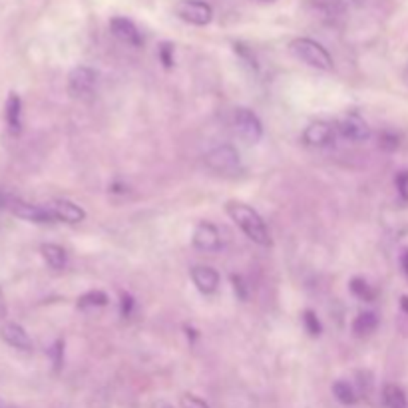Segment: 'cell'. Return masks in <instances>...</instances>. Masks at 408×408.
Masks as SVG:
<instances>
[{
    "label": "cell",
    "instance_id": "cell-1",
    "mask_svg": "<svg viewBox=\"0 0 408 408\" xmlns=\"http://www.w3.org/2000/svg\"><path fill=\"white\" fill-rule=\"evenodd\" d=\"M225 211H227V215L235 221V225H237L251 241L261 245V247H269V245H271V235H269V229H267V225H265L263 217H261L253 208H249V205L243 203V201L232 199V201H227Z\"/></svg>",
    "mask_w": 408,
    "mask_h": 408
},
{
    "label": "cell",
    "instance_id": "cell-2",
    "mask_svg": "<svg viewBox=\"0 0 408 408\" xmlns=\"http://www.w3.org/2000/svg\"><path fill=\"white\" fill-rule=\"evenodd\" d=\"M289 50L297 60L305 62L307 66L325 70V72L332 70V58L329 54V50L323 44H319L317 40H313V38H305V36L295 38V40H291Z\"/></svg>",
    "mask_w": 408,
    "mask_h": 408
},
{
    "label": "cell",
    "instance_id": "cell-3",
    "mask_svg": "<svg viewBox=\"0 0 408 408\" xmlns=\"http://www.w3.org/2000/svg\"><path fill=\"white\" fill-rule=\"evenodd\" d=\"M205 166L220 176H235L241 169V157L233 145H220L213 148L203 157Z\"/></svg>",
    "mask_w": 408,
    "mask_h": 408
},
{
    "label": "cell",
    "instance_id": "cell-4",
    "mask_svg": "<svg viewBox=\"0 0 408 408\" xmlns=\"http://www.w3.org/2000/svg\"><path fill=\"white\" fill-rule=\"evenodd\" d=\"M174 12L179 20L191 26H208L213 20V8L205 0H177Z\"/></svg>",
    "mask_w": 408,
    "mask_h": 408
},
{
    "label": "cell",
    "instance_id": "cell-5",
    "mask_svg": "<svg viewBox=\"0 0 408 408\" xmlns=\"http://www.w3.org/2000/svg\"><path fill=\"white\" fill-rule=\"evenodd\" d=\"M233 124H235L237 136L247 144H257L263 138V124L249 108H237L233 116Z\"/></svg>",
    "mask_w": 408,
    "mask_h": 408
},
{
    "label": "cell",
    "instance_id": "cell-6",
    "mask_svg": "<svg viewBox=\"0 0 408 408\" xmlns=\"http://www.w3.org/2000/svg\"><path fill=\"white\" fill-rule=\"evenodd\" d=\"M98 84V72L90 66H76L68 76V92L74 98H90Z\"/></svg>",
    "mask_w": 408,
    "mask_h": 408
},
{
    "label": "cell",
    "instance_id": "cell-7",
    "mask_svg": "<svg viewBox=\"0 0 408 408\" xmlns=\"http://www.w3.org/2000/svg\"><path fill=\"white\" fill-rule=\"evenodd\" d=\"M8 208L16 217H20L24 221H32V223H52V221H56L52 211L48 210V205L42 208V205L20 201V199H12Z\"/></svg>",
    "mask_w": 408,
    "mask_h": 408
},
{
    "label": "cell",
    "instance_id": "cell-8",
    "mask_svg": "<svg viewBox=\"0 0 408 408\" xmlns=\"http://www.w3.org/2000/svg\"><path fill=\"white\" fill-rule=\"evenodd\" d=\"M193 247L205 253H215L221 247V237L213 223L201 221L193 232Z\"/></svg>",
    "mask_w": 408,
    "mask_h": 408
},
{
    "label": "cell",
    "instance_id": "cell-9",
    "mask_svg": "<svg viewBox=\"0 0 408 408\" xmlns=\"http://www.w3.org/2000/svg\"><path fill=\"white\" fill-rule=\"evenodd\" d=\"M110 30L112 34L121 40L124 44H130L133 48H140L144 44V38L142 34L138 30V26L130 20V18H124V16H116L110 20Z\"/></svg>",
    "mask_w": 408,
    "mask_h": 408
},
{
    "label": "cell",
    "instance_id": "cell-10",
    "mask_svg": "<svg viewBox=\"0 0 408 408\" xmlns=\"http://www.w3.org/2000/svg\"><path fill=\"white\" fill-rule=\"evenodd\" d=\"M339 132L344 140L351 142H366L371 138V126L359 116V114H351L344 120L339 121Z\"/></svg>",
    "mask_w": 408,
    "mask_h": 408
},
{
    "label": "cell",
    "instance_id": "cell-11",
    "mask_svg": "<svg viewBox=\"0 0 408 408\" xmlns=\"http://www.w3.org/2000/svg\"><path fill=\"white\" fill-rule=\"evenodd\" d=\"M191 281L198 287L199 293L211 295L220 287V273L210 265H196L191 269Z\"/></svg>",
    "mask_w": 408,
    "mask_h": 408
},
{
    "label": "cell",
    "instance_id": "cell-12",
    "mask_svg": "<svg viewBox=\"0 0 408 408\" xmlns=\"http://www.w3.org/2000/svg\"><path fill=\"white\" fill-rule=\"evenodd\" d=\"M303 140H305V144L313 145V148H325L335 142V130L325 121H313L305 128Z\"/></svg>",
    "mask_w": 408,
    "mask_h": 408
},
{
    "label": "cell",
    "instance_id": "cell-13",
    "mask_svg": "<svg viewBox=\"0 0 408 408\" xmlns=\"http://www.w3.org/2000/svg\"><path fill=\"white\" fill-rule=\"evenodd\" d=\"M48 210L52 211L56 221H64V223H80L86 220V211L82 210L74 201L68 199H56L48 205Z\"/></svg>",
    "mask_w": 408,
    "mask_h": 408
},
{
    "label": "cell",
    "instance_id": "cell-14",
    "mask_svg": "<svg viewBox=\"0 0 408 408\" xmlns=\"http://www.w3.org/2000/svg\"><path fill=\"white\" fill-rule=\"evenodd\" d=\"M0 337L6 344H11L12 349L18 351H32V339L30 335L24 331V327H20L18 323H6L0 327Z\"/></svg>",
    "mask_w": 408,
    "mask_h": 408
},
{
    "label": "cell",
    "instance_id": "cell-15",
    "mask_svg": "<svg viewBox=\"0 0 408 408\" xmlns=\"http://www.w3.org/2000/svg\"><path fill=\"white\" fill-rule=\"evenodd\" d=\"M4 118L6 126L14 136H18L23 130V102L18 98V94H11L4 106Z\"/></svg>",
    "mask_w": 408,
    "mask_h": 408
},
{
    "label": "cell",
    "instance_id": "cell-16",
    "mask_svg": "<svg viewBox=\"0 0 408 408\" xmlns=\"http://www.w3.org/2000/svg\"><path fill=\"white\" fill-rule=\"evenodd\" d=\"M40 253H42L46 265H48L50 269L60 271V269L66 267L68 255L66 251H64V247H60V245H56V243H44V245L40 247Z\"/></svg>",
    "mask_w": 408,
    "mask_h": 408
},
{
    "label": "cell",
    "instance_id": "cell-17",
    "mask_svg": "<svg viewBox=\"0 0 408 408\" xmlns=\"http://www.w3.org/2000/svg\"><path fill=\"white\" fill-rule=\"evenodd\" d=\"M378 327V317H376L373 311H364L359 313L356 319L353 320V335L363 339V337H371Z\"/></svg>",
    "mask_w": 408,
    "mask_h": 408
},
{
    "label": "cell",
    "instance_id": "cell-18",
    "mask_svg": "<svg viewBox=\"0 0 408 408\" xmlns=\"http://www.w3.org/2000/svg\"><path fill=\"white\" fill-rule=\"evenodd\" d=\"M383 400L386 408H408L407 392L397 385H386L383 388Z\"/></svg>",
    "mask_w": 408,
    "mask_h": 408
},
{
    "label": "cell",
    "instance_id": "cell-19",
    "mask_svg": "<svg viewBox=\"0 0 408 408\" xmlns=\"http://www.w3.org/2000/svg\"><path fill=\"white\" fill-rule=\"evenodd\" d=\"M332 395H335V398H337L341 404H347V407H353V404H356V400H359L356 390H354L353 385H349L347 380H337V383L332 385Z\"/></svg>",
    "mask_w": 408,
    "mask_h": 408
},
{
    "label": "cell",
    "instance_id": "cell-20",
    "mask_svg": "<svg viewBox=\"0 0 408 408\" xmlns=\"http://www.w3.org/2000/svg\"><path fill=\"white\" fill-rule=\"evenodd\" d=\"M108 305V295L104 291H88L78 299V309H92V307H106Z\"/></svg>",
    "mask_w": 408,
    "mask_h": 408
},
{
    "label": "cell",
    "instance_id": "cell-21",
    "mask_svg": "<svg viewBox=\"0 0 408 408\" xmlns=\"http://www.w3.org/2000/svg\"><path fill=\"white\" fill-rule=\"evenodd\" d=\"M349 289H351V293H353L354 297L361 299V301H366V303L375 301V291L364 281L363 277H353L351 283H349Z\"/></svg>",
    "mask_w": 408,
    "mask_h": 408
},
{
    "label": "cell",
    "instance_id": "cell-22",
    "mask_svg": "<svg viewBox=\"0 0 408 408\" xmlns=\"http://www.w3.org/2000/svg\"><path fill=\"white\" fill-rule=\"evenodd\" d=\"M303 325H305V331L309 332L311 337H319L320 332H323V327H320V320L317 319V315H315V311H303Z\"/></svg>",
    "mask_w": 408,
    "mask_h": 408
},
{
    "label": "cell",
    "instance_id": "cell-23",
    "mask_svg": "<svg viewBox=\"0 0 408 408\" xmlns=\"http://www.w3.org/2000/svg\"><path fill=\"white\" fill-rule=\"evenodd\" d=\"M313 8L325 12V14H335V12L341 11L342 0H311Z\"/></svg>",
    "mask_w": 408,
    "mask_h": 408
},
{
    "label": "cell",
    "instance_id": "cell-24",
    "mask_svg": "<svg viewBox=\"0 0 408 408\" xmlns=\"http://www.w3.org/2000/svg\"><path fill=\"white\" fill-rule=\"evenodd\" d=\"M160 60H162V64L166 68L174 66V44H169V42H164V44L160 46Z\"/></svg>",
    "mask_w": 408,
    "mask_h": 408
},
{
    "label": "cell",
    "instance_id": "cell-25",
    "mask_svg": "<svg viewBox=\"0 0 408 408\" xmlns=\"http://www.w3.org/2000/svg\"><path fill=\"white\" fill-rule=\"evenodd\" d=\"M179 404H181V408H210V404L203 398L196 397V395H184Z\"/></svg>",
    "mask_w": 408,
    "mask_h": 408
},
{
    "label": "cell",
    "instance_id": "cell-26",
    "mask_svg": "<svg viewBox=\"0 0 408 408\" xmlns=\"http://www.w3.org/2000/svg\"><path fill=\"white\" fill-rule=\"evenodd\" d=\"M50 356H52V363H54L56 371L60 368L62 364V356H64V341H56L50 349Z\"/></svg>",
    "mask_w": 408,
    "mask_h": 408
},
{
    "label": "cell",
    "instance_id": "cell-27",
    "mask_svg": "<svg viewBox=\"0 0 408 408\" xmlns=\"http://www.w3.org/2000/svg\"><path fill=\"white\" fill-rule=\"evenodd\" d=\"M380 148H383V150H388V152L397 150V148H398V138L395 136V133L383 132V133H380Z\"/></svg>",
    "mask_w": 408,
    "mask_h": 408
},
{
    "label": "cell",
    "instance_id": "cell-28",
    "mask_svg": "<svg viewBox=\"0 0 408 408\" xmlns=\"http://www.w3.org/2000/svg\"><path fill=\"white\" fill-rule=\"evenodd\" d=\"M120 311L121 317H130L133 311V297L130 293H121V301H120Z\"/></svg>",
    "mask_w": 408,
    "mask_h": 408
},
{
    "label": "cell",
    "instance_id": "cell-29",
    "mask_svg": "<svg viewBox=\"0 0 408 408\" xmlns=\"http://www.w3.org/2000/svg\"><path fill=\"white\" fill-rule=\"evenodd\" d=\"M395 181H397L398 193L402 196L404 201H408V172H400Z\"/></svg>",
    "mask_w": 408,
    "mask_h": 408
},
{
    "label": "cell",
    "instance_id": "cell-30",
    "mask_svg": "<svg viewBox=\"0 0 408 408\" xmlns=\"http://www.w3.org/2000/svg\"><path fill=\"white\" fill-rule=\"evenodd\" d=\"M232 281H233V289H235V293L239 295V299H243V301H245V299H247V291H245V283H243L241 277L233 275Z\"/></svg>",
    "mask_w": 408,
    "mask_h": 408
},
{
    "label": "cell",
    "instance_id": "cell-31",
    "mask_svg": "<svg viewBox=\"0 0 408 408\" xmlns=\"http://www.w3.org/2000/svg\"><path fill=\"white\" fill-rule=\"evenodd\" d=\"M400 265H402V271H404V275L408 277V249L402 251V257H400Z\"/></svg>",
    "mask_w": 408,
    "mask_h": 408
},
{
    "label": "cell",
    "instance_id": "cell-32",
    "mask_svg": "<svg viewBox=\"0 0 408 408\" xmlns=\"http://www.w3.org/2000/svg\"><path fill=\"white\" fill-rule=\"evenodd\" d=\"M0 317H6V299H4L2 289H0Z\"/></svg>",
    "mask_w": 408,
    "mask_h": 408
},
{
    "label": "cell",
    "instance_id": "cell-33",
    "mask_svg": "<svg viewBox=\"0 0 408 408\" xmlns=\"http://www.w3.org/2000/svg\"><path fill=\"white\" fill-rule=\"evenodd\" d=\"M152 408H174L169 402H166V400H157V402H154V407Z\"/></svg>",
    "mask_w": 408,
    "mask_h": 408
},
{
    "label": "cell",
    "instance_id": "cell-34",
    "mask_svg": "<svg viewBox=\"0 0 408 408\" xmlns=\"http://www.w3.org/2000/svg\"><path fill=\"white\" fill-rule=\"evenodd\" d=\"M400 307H402V311H404V313H408V297L407 295L400 299Z\"/></svg>",
    "mask_w": 408,
    "mask_h": 408
},
{
    "label": "cell",
    "instance_id": "cell-35",
    "mask_svg": "<svg viewBox=\"0 0 408 408\" xmlns=\"http://www.w3.org/2000/svg\"><path fill=\"white\" fill-rule=\"evenodd\" d=\"M6 203H8V199H6V196H4V193L0 191V210H2V208H4Z\"/></svg>",
    "mask_w": 408,
    "mask_h": 408
},
{
    "label": "cell",
    "instance_id": "cell-36",
    "mask_svg": "<svg viewBox=\"0 0 408 408\" xmlns=\"http://www.w3.org/2000/svg\"><path fill=\"white\" fill-rule=\"evenodd\" d=\"M255 2H275V0H255Z\"/></svg>",
    "mask_w": 408,
    "mask_h": 408
}]
</instances>
